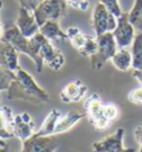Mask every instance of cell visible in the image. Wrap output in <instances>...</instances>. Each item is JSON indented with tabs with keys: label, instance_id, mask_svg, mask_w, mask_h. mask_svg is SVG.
<instances>
[{
	"label": "cell",
	"instance_id": "cell-26",
	"mask_svg": "<svg viewBox=\"0 0 142 152\" xmlns=\"http://www.w3.org/2000/svg\"><path fill=\"white\" fill-rule=\"evenodd\" d=\"M67 6L71 7V8L75 9V10H79V11H87L89 9V4L88 0H66Z\"/></svg>",
	"mask_w": 142,
	"mask_h": 152
},
{
	"label": "cell",
	"instance_id": "cell-18",
	"mask_svg": "<svg viewBox=\"0 0 142 152\" xmlns=\"http://www.w3.org/2000/svg\"><path fill=\"white\" fill-rule=\"evenodd\" d=\"M84 117H86V113H81L78 111H69L64 115L61 114V117L57 123L56 130H54V135L68 132L75 126H77Z\"/></svg>",
	"mask_w": 142,
	"mask_h": 152
},
{
	"label": "cell",
	"instance_id": "cell-1",
	"mask_svg": "<svg viewBox=\"0 0 142 152\" xmlns=\"http://www.w3.org/2000/svg\"><path fill=\"white\" fill-rule=\"evenodd\" d=\"M7 97L9 100H23L31 103H46L50 100L49 93L22 68L16 72L15 80L7 90Z\"/></svg>",
	"mask_w": 142,
	"mask_h": 152
},
{
	"label": "cell",
	"instance_id": "cell-24",
	"mask_svg": "<svg viewBox=\"0 0 142 152\" xmlns=\"http://www.w3.org/2000/svg\"><path fill=\"white\" fill-rule=\"evenodd\" d=\"M99 1L117 18H119L123 13L121 6L119 4V0H99Z\"/></svg>",
	"mask_w": 142,
	"mask_h": 152
},
{
	"label": "cell",
	"instance_id": "cell-9",
	"mask_svg": "<svg viewBox=\"0 0 142 152\" xmlns=\"http://www.w3.org/2000/svg\"><path fill=\"white\" fill-rule=\"evenodd\" d=\"M2 40L7 41L19 52L28 56L30 58L31 56V49H30L29 38H26L20 32L15 22H8L4 26V30L2 32Z\"/></svg>",
	"mask_w": 142,
	"mask_h": 152
},
{
	"label": "cell",
	"instance_id": "cell-16",
	"mask_svg": "<svg viewBox=\"0 0 142 152\" xmlns=\"http://www.w3.org/2000/svg\"><path fill=\"white\" fill-rule=\"evenodd\" d=\"M39 32L50 42H60L68 40L67 34L64 30L61 29L59 21H47L40 26Z\"/></svg>",
	"mask_w": 142,
	"mask_h": 152
},
{
	"label": "cell",
	"instance_id": "cell-17",
	"mask_svg": "<svg viewBox=\"0 0 142 152\" xmlns=\"http://www.w3.org/2000/svg\"><path fill=\"white\" fill-rule=\"evenodd\" d=\"M13 113L11 108L8 106L0 107V139L10 140L15 138L13 135Z\"/></svg>",
	"mask_w": 142,
	"mask_h": 152
},
{
	"label": "cell",
	"instance_id": "cell-7",
	"mask_svg": "<svg viewBox=\"0 0 142 152\" xmlns=\"http://www.w3.org/2000/svg\"><path fill=\"white\" fill-rule=\"evenodd\" d=\"M112 34L119 49H128V47H131L135 37V29L128 19V12H123L118 18L117 27Z\"/></svg>",
	"mask_w": 142,
	"mask_h": 152
},
{
	"label": "cell",
	"instance_id": "cell-4",
	"mask_svg": "<svg viewBox=\"0 0 142 152\" xmlns=\"http://www.w3.org/2000/svg\"><path fill=\"white\" fill-rule=\"evenodd\" d=\"M66 8V0H42L32 12L40 27L47 21H59L63 17Z\"/></svg>",
	"mask_w": 142,
	"mask_h": 152
},
{
	"label": "cell",
	"instance_id": "cell-14",
	"mask_svg": "<svg viewBox=\"0 0 142 152\" xmlns=\"http://www.w3.org/2000/svg\"><path fill=\"white\" fill-rule=\"evenodd\" d=\"M15 23L26 38L34 37V34L39 32V29H40V27L34 16V12L23 7H19L17 19H16Z\"/></svg>",
	"mask_w": 142,
	"mask_h": 152
},
{
	"label": "cell",
	"instance_id": "cell-10",
	"mask_svg": "<svg viewBox=\"0 0 142 152\" xmlns=\"http://www.w3.org/2000/svg\"><path fill=\"white\" fill-rule=\"evenodd\" d=\"M59 147L54 135L42 137L34 134L26 141L21 142L20 152H54Z\"/></svg>",
	"mask_w": 142,
	"mask_h": 152
},
{
	"label": "cell",
	"instance_id": "cell-6",
	"mask_svg": "<svg viewBox=\"0 0 142 152\" xmlns=\"http://www.w3.org/2000/svg\"><path fill=\"white\" fill-rule=\"evenodd\" d=\"M92 28L94 30V36L112 32L117 27L118 18L112 15L100 1H98L92 9Z\"/></svg>",
	"mask_w": 142,
	"mask_h": 152
},
{
	"label": "cell",
	"instance_id": "cell-27",
	"mask_svg": "<svg viewBox=\"0 0 142 152\" xmlns=\"http://www.w3.org/2000/svg\"><path fill=\"white\" fill-rule=\"evenodd\" d=\"M128 100L133 104L142 106V87L131 90L128 94Z\"/></svg>",
	"mask_w": 142,
	"mask_h": 152
},
{
	"label": "cell",
	"instance_id": "cell-31",
	"mask_svg": "<svg viewBox=\"0 0 142 152\" xmlns=\"http://www.w3.org/2000/svg\"><path fill=\"white\" fill-rule=\"evenodd\" d=\"M2 7H4V2L0 0V11H1ZM2 32H4V30H2V27H1V22H0V40L2 38Z\"/></svg>",
	"mask_w": 142,
	"mask_h": 152
},
{
	"label": "cell",
	"instance_id": "cell-5",
	"mask_svg": "<svg viewBox=\"0 0 142 152\" xmlns=\"http://www.w3.org/2000/svg\"><path fill=\"white\" fill-rule=\"evenodd\" d=\"M86 117H88L89 121L96 128L97 130H105L111 124L105 114V103L97 93L90 94L84 101Z\"/></svg>",
	"mask_w": 142,
	"mask_h": 152
},
{
	"label": "cell",
	"instance_id": "cell-22",
	"mask_svg": "<svg viewBox=\"0 0 142 152\" xmlns=\"http://www.w3.org/2000/svg\"><path fill=\"white\" fill-rule=\"evenodd\" d=\"M128 19L135 30L142 34V0H135L133 7L128 12Z\"/></svg>",
	"mask_w": 142,
	"mask_h": 152
},
{
	"label": "cell",
	"instance_id": "cell-21",
	"mask_svg": "<svg viewBox=\"0 0 142 152\" xmlns=\"http://www.w3.org/2000/svg\"><path fill=\"white\" fill-rule=\"evenodd\" d=\"M132 53V68L142 69V34L138 32L134 37V40L131 45Z\"/></svg>",
	"mask_w": 142,
	"mask_h": 152
},
{
	"label": "cell",
	"instance_id": "cell-32",
	"mask_svg": "<svg viewBox=\"0 0 142 152\" xmlns=\"http://www.w3.org/2000/svg\"><path fill=\"white\" fill-rule=\"evenodd\" d=\"M121 152H135V150L132 148H129V149L125 148V150H123V151H121Z\"/></svg>",
	"mask_w": 142,
	"mask_h": 152
},
{
	"label": "cell",
	"instance_id": "cell-12",
	"mask_svg": "<svg viewBox=\"0 0 142 152\" xmlns=\"http://www.w3.org/2000/svg\"><path fill=\"white\" fill-rule=\"evenodd\" d=\"M123 139H124V129L118 128L112 134L93 142L92 150L93 152H121L125 150L123 145Z\"/></svg>",
	"mask_w": 142,
	"mask_h": 152
},
{
	"label": "cell",
	"instance_id": "cell-2",
	"mask_svg": "<svg viewBox=\"0 0 142 152\" xmlns=\"http://www.w3.org/2000/svg\"><path fill=\"white\" fill-rule=\"evenodd\" d=\"M96 37L97 42H98V49L96 53L89 59L94 70H100L107 61L111 60V58L114 56L119 48L117 46L112 32H107V34L96 36Z\"/></svg>",
	"mask_w": 142,
	"mask_h": 152
},
{
	"label": "cell",
	"instance_id": "cell-23",
	"mask_svg": "<svg viewBox=\"0 0 142 152\" xmlns=\"http://www.w3.org/2000/svg\"><path fill=\"white\" fill-rule=\"evenodd\" d=\"M15 77H16V72L0 67V92L8 90L10 85L15 80Z\"/></svg>",
	"mask_w": 142,
	"mask_h": 152
},
{
	"label": "cell",
	"instance_id": "cell-8",
	"mask_svg": "<svg viewBox=\"0 0 142 152\" xmlns=\"http://www.w3.org/2000/svg\"><path fill=\"white\" fill-rule=\"evenodd\" d=\"M39 59L43 67L46 66L53 71L61 70L66 64V58L61 50L53 46V43L47 40L39 50Z\"/></svg>",
	"mask_w": 142,
	"mask_h": 152
},
{
	"label": "cell",
	"instance_id": "cell-3",
	"mask_svg": "<svg viewBox=\"0 0 142 152\" xmlns=\"http://www.w3.org/2000/svg\"><path fill=\"white\" fill-rule=\"evenodd\" d=\"M67 38L71 46L84 58H91L97 52L98 42L96 36L83 34L78 27H69L66 30Z\"/></svg>",
	"mask_w": 142,
	"mask_h": 152
},
{
	"label": "cell",
	"instance_id": "cell-19",
	"mask_svg": "<svg viewBox=\"0 0 142 152\" xmlns=\"http://www.w3.org/2000/svg\"><path fill=\"white\" fill-rule=\"evenodd\" d=\"M61 117V112L58 109H52L47 114L46 119L43 120L41 127L39 128V130L36 131L34 134L42 135V137H51L54 135V130L57 127L58 120Z\"/></svg>",
	"mask_w": 142,
	"mask_h": 152
},
{
	"label": "cell",
	"instance_id": "cell-13",
	"mask_svg": "<svg viewBox=\"0 0 142 152\" xmlns=\"http://www.w3.org/2000/svg\"><path fill=\"white\" fill-rule=\"evenodd\" d=\"M88 93V87L82 80L69 81L60 92V100L63 103H77L83 100Z\"/></svg>",
	"mask_w": 142,
	"mask_h": 152
},
{
	"label": "cell",
	"instance_id": "cell-25",
	"mask_svg": "<svg viewBox=\"0 0 142 152\" xmlns=\"http://www.w3.org/2000/svg\"><path fill=\"white\" fill-rule=\"evenodd\" d=\"M105 114L108 119V121L111 123L114 120H117L119 117V109L113 103H107V104H105Z\"/></svg>",
	"mask_w": 142,
	"mask_h": 152
},
{
	"label": "cell",
	"instance_id": "cell-30",
	"mask_svg": "<svg viewBox=\"0 0 142 152\" xmlns=\"http://www.w3.org/2000/svg\"><path fill=\"white\" fill-rule=\"evenodd\" d=\"M133 77L137 80L140 82V85L142 87V69H133Z\"/></svg>",
	"mask_w": 142,
	"mask_h": 152
},
{
	"label": "cell",
	"instance_id": "cell-15",
	"mask_svg": "<svg viewBox=\"0 0 142 152\" xmlns=\"http://www.w3.org/2000/svg\"><path fill=\"white\" fill-rule=\"evenodd\" d=\"M0 67L12 72H17L21 68L19 64V52L2 39L0 40Z\"/></svg>",
	"mask_w": 142,
	"mask_h": 152
},
{
	"label": "cell",
	"instance_id": "cell-28",
	"mask_svg": "<svg viewBox=\"0 0 142 152\" xmlns=\"http://www.w3.org/2000/svg\"><path fill=\"white\" fill-rule=\"evenodd\" d=\"M41 1L42 0H18L20 7H23V8L28 9L30 11H34Z\"/></svg>",
	"mask_w": 142,
	"mask_h": 152
},
{
	"label": "cell",
	"instance_id": "cell-20",
	"mask_svg": "<svg viewBox=\"0 0 142 152\" xmlns=\"http://www.w3.org/2000/svg\"><path fill=\"white\" fill-rule=\"evenodd\" d=\"M110 61L117 70L127 72L132 68V53L128 49H118Z\"/></svg>",
	"mask_w": 142,
	"mask_h": 152
},
{
	"label": "cell",
	"instance_id": "cell-11",
	"mask_svg": "<svg viewBox=\"0 0 142 152\" xmlns=\"http://www.w3.org/2000/svg\"><path fill=\"white\" fill-rule=\"evenodd\" d=\"M12 129L15 138L22 142L36 133V123L28 112H21L13 117Z\"/></svg>",
	"mask_w": 142,
	"mask_h": 152
},
{
	"label": "cell",
	"instance_id": "cell-29",
	"mask_svg": "<svg viewBox=\"0 0 142 152\" xmlns=\"http://www.w3.org/2000/svg\"><path fill=\"white\" fill-rule=\"evenodd\" d=\"M133 134H134V138H135V141L139 144L138 152H142V126L135 127V129L133 131Z\"/></svg>",
	"mask_w": 142,
	"mask_h": 152
}]
</instances>
